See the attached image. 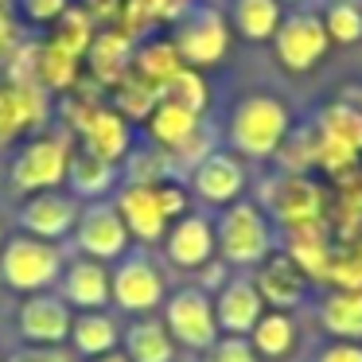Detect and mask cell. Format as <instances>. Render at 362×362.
Wrapping results in <instances>:
<instances>
[{
	"instance_id": "7bdbcfd3",
	"label": "cell",
	"mask_w": 362,
	"mask_h": 362,
	"mask_svg": "<svg viewBox=\"0 0 362 362\" xmlns=\"http://www.w3.org/2000/svg\"><path fill=\"white\" fill-rule=\"evenodd\" d=\"M315 362H362V343H351V339H331L327 346L315 351Z\"/></svg>"
},
{
	"instance_id": "6da1fadb",
	"label": "cell",
	"mask_w": 362,
	"mask_h": 362,
	"mask_svg": "<svg viewBox=\"0 0 362 362\" xmlns=\"http://www.w3.org/2000/svg\"><path fill=\"white\" fill-rule=\"evenodd\" d=\"M214 250H218V261L238 273L245 269H257L269 253L276 250L273 238V222L261 211L257 203H230L222 206L218 222H214Z\"/></svg>"
},
{
	"instance_id": "bcb514c9",
	"label": "cell",
	"mask_w": 362,
	"mask_h": 362,
	"mask_svg": "<svg viewBox=\"0 0 362 362\" xmlns=\"http://www.w3.org/2000/svg\"><path fill=\"white\" fill-rule=\"evenodd\" d=\"M82 362H129V358H125V351L117 346V351H110V354H98V358H82Z\"/></svg>"
},
{
	"instance_id": "484cf974",
	"label": "cell",
	"mask_w": 362,
	"mask_h": 362,
	"mask_svg": "<svg viewBox=\"0 0 362 362\" xmlns=\"http://www.w3.org/2000/svg\"><path fill=\"white\" fill-rule=\"evenodd\" d=\"M284 253L304 269L308 281H312V276H323V273H327L331 253H335V250H331V238H327V222L288 230V234H284Z\"/></svg>"
},
{
	"instance_id": "681fc988",
	"label": "cell",
	"mask_w": 362,
	"mask_h": 362,
	"mask_svg": "<svg viewBox=\"0 0 362 362\" xmlns=\"http://www.w3.org/2000/svg\"><path fill=\"white\" fill-rule=\"evenodd\" d=\"M0 354H4V351H0Z\"/></svg>"
},
{
	"instance_id": "5b68a950",
	"label": "cell",
	"mask_w": 362,
	"mask_h": 362,
	"mask_svg": "<svg viewBox=\"0 0 362 362\" xmlns=\"http://www.w3.org/2000/svg\"><path fill=\"white\" fill-rule=\"evenodd\" d=\"M160 320L172 331L175 346L183 351H206L218 339V320H214V300L203 284H180L168 288L164 304H160Z\"/></svg>"
},
{
	"instance_id": "4fadbf2b",
	"label": "cell",
	"mask_w": 362,
	"mask_h": 362,
	"mask_svg": "<svg viewBox=\"0 0 362 362\" xmlns=\"http://www.w3.org/2000/svg\"><path fill=\"white\" fill-rule=\"evenodd\" d=\"M55 292L74 308V312L110 308V265L71 250L63 261V273H59V281H55Z\"/></svg>"
},
{
	"instance_id": "7402d4cb",
	"label": "cell",
	"mask_w": 362,
	"mask_h": 362,
	"mask_svg": "<svg viewBox=\"0 0 362 362\" xmlns=\"http://www.w3.org/2000/svg\"><path fill=\"white\" fill-rule=\"evenodd\" d=\"M78 133H82V141H86V148L94 152V156L110 160V164H117V160L129 156V141H133V136H129V121L121 117L117 110L94 105Z\"/></svg>"
},
{
	"instance_id": "7dc6e473",
	"label": "cell",
	"mask_w": 362,
	"mask_h": 362,
	"mask_svg": "<svg viewBox=\"0 0 362 362\" xmlns=\"http://www.w3.org/2000/svg\"><path fill=\"white\" fill-rule=\"evenodd\" d=\"M4 238H8V234H4V226H0V245H4Z\"/></svg>"
},
{
	"instance_id": "d590c367",
	"label": "cell",
	"mask_w": 362,
	"mask_h": 362,
	"mask_svg": "<svg viewBox=\"0 0 362 362\" xmlns=\"http://www.w3.org/2000/svg\"><path fill=\"white\" fill-rule=\"evenodd\" d=\"M323 32H327L331 43H358L362 40V8L358 4H346V0H339V4H331L327 12H323Z\"/></svg>"
},
{
	"instance_id": "f35d334b",
	"label": "cell",
	"mask_w": 362,
	"mask_h": 362,
	"mask_svg": "<svg viewBox=\"0 0 362 362\" xmlns=\"http://www.w3.org/2000/svg\"><path fill=\"white\" fill-rule=\"evenodd\" d=\"M0 362H82L66 343H16L0 354Z\"/></svg>"
},
{
	"instance_id": "ffe728a7",
	"label": "cell",
	"mask_w": 362,
	"mask_h": 362,
	"mask_svg": "<svg viewBox=\"0 0 362 362\" xmlns=\"http://www.w3.org/2000/svg\"><path fill=\"white\" fill-rule=\"evenodd\" d=\"M47 117V102H43L40 82H4L0 86V144H8L24 129L40 125Z\"/></svg>"
},
{
	"instance_id": "cb8c5ba5",
	"label": "cell",
	"mask_w": 362,
	"mask_h": 362,
	"mask_svg": "<svg viewBox=\"0 0 362 362\" xmlns=\"http://www.w3.org/2000/svg\"><path fill=\"white\" fill-rule=\"evenodd\" d=\"M315 315H320V327L331 339L362 343V288H327Z\"/></svg>"
},
{
	"instance_id": "9c48e42d",
	"label": "cell",
	"mask_w": 362,
	"mask_h": 362,
	"mask_svg": "<svg viewBox=\"0 0 362 362\" xmlns=\"http://www.w3.org/2000/svg\"><path fill=\"white\" fill-rule=\"evenodd\" d=\"M82 211V199H74L71 191H35V195L20 199V211H16V226L20 234H32L43 238V242H71L74 234V222H78Z\"/></svg>"
},
{
	"instance_id": "4dcf8cb0",
	"label": "cell",
	"mask_w": 362,
	"mask_h": 362,
	"mask_svg": "<svg viewBox=\"0 0 362 362\" xmlns=\"http://www.w3.org/2000/svg\"><path fill=\"white\" fill-rule=\"evenodd\" d=\"M180 66H183V59H180V51H175V43H148V47L136 55V74H141L144 82H152L156 90H164L168 78H172Z\"/></svg>"
},
{
	"instance_id": "7a4b0ae2",
	"label": "cell",
	"mask_w": 362,
	"mask_h": 362,
	"mask_svg": "<svg viewBox=\"0 0 362 362\" xmlns=\"http://www.w3.org/2000/svg\"><path fill=\"white\" fill-rule=\"evenodd\" d=\"M66 261V245L43 242L32 234H8L0 245V284L12 296H32V292L55 288Z\"/></svg>"
},
{
	"instance_id": "74e56055",
	"label": "cell",
	"mask_w": 362,
	"mask_h": 362,
	"mask_svg": "<svg viewBox=\"0 0 362 362\" xmlns=\"http://www.w3.org/2000/svg\"><path fill=\"white\" fill-rule=\"evenodd\" d=\"M183 8H187V0H129L125 24L144 28V24H156V20H175Z\"/></svg>"
},
{
	"instance_id": "83f0119b",
	"label": "cell",
	"mask_w": 362,
	"mask_h": 362,
	"mask_svg": "<svg viewBox=\"0 0 362 362\" xmlns=\"http://www.w3.org/2000/svg\"><path fill=\"white\" fill-rule=\"evenodd\" d=\"M195 129H199V113L183 110V105H175V102H168V98H160L156 110L148 113V133H152V141H156L160 148H172L175 152L191 133H195Z\"/></svg>"
},
{
	"instance_id": "f1b7e54d",
	"label": "cell",
	"mask_w": 362,
	"mask_h": 362,
	"mask_svg": "<svg viewBox=\"0 0 362 362\" xmlns=\"http://www.w3.org/2000/svg\"><path fill=\"white\" fill-rule=\"evenodd\" d=\"M90 59H94V74L102 82H121L133 66V47L129 35L121 32H102V40L90 43Z\"/></svg>"
},
{
	"instance_id": "30bf717a",
	"label": "cell",
	"mask_w": 362,
	"mask_h": 362,
	"mask_svg": "<svg viewBox=\"0 0 362 362\" xmlns=\"http://www.w3.org/2000/svg\"><path fill=\"white\" fill-rule=\"evenodd\" d=\"M71 320H74V308L55 288L16 296V312H12L16 343H66L71 339Z\"/></svg>"
},
{
	"instance_id": "3957f363",
	"label": "cell",
	"mask_w": 362,
	"mask_h": 362,
	"mask_svg": "<svg viewBox=\"0 0 362 362\" xmlns=\"http://www.w3.org/2000/svg\"><path fill=\"white\" fill-rule=\"evenodd\" d=\"M168 296V276L148 245H133L110 265V308L117 315H156Z\"/></svg>"
},
{
	"instance_id": "9a60e30c",
	"label": "cell",
	"mask_w": 362,
	"mask_h": 362,
	"mask_svg": "<svg viewBox=\"0 0 362 362\" xmlns=\"http://www.w3.org/2000/svg\"><path fill=\"white\" fill-rule=\"evenodd\" d=\"M117 214L125 218V230L136 245H160L168 234L172 222L164 218L160 211V199H156V183H125L113 199Z\"/></svg>"
},
{
	"instance_id": "ba28073f",
	"label": "cell",
	"mask_w": 362,
	"mask_h": 362,
	"mask_svg": "<svg viewBox=\"0 0 362 362\" xmlns=\"http://www.w3.org/2000/svg\"><path fill=\"white\" fill-rule=\"evenodd\" d=\"M66 164H71V148L63 136H35L20 148V156L8 168V183L20 195H35V191H51L66 183Z\"/></svg>"
},
{
	"instance_id": "e0dca14e",
	"label": "cell",
	"mask_w": 362,
	"mask_h": 362,
	"mask_svg": "<svg viewBox=\"0 0 362 362\" xmlns=\"http://www.w3.org/2000/svg\"><path fill=\"white\" fill-rule=\"evenodd\" d=\"M331 40L323 32V20L315 16H292L276 28V59L284 71H312L327 55Z\"/></svg>"
},
{
	"instance_id": "4316f807",
	"label": "cell",
	"mask_w": 362,
	"mask_h": 362,
	"mask_svg": "<svg viewBox=\"0 0 362 362\" xmlns=\"http://www.w3.org/2000/svg\"><path fill=\"white\" fill-rule=\"evenodd\" d=\"M315 129L362 156V98H358V90H346L339 102H331L327 110L320 113V125Z\"/></svg>"
},
{
	"instance_id": "2e32d148",
	"label": "cell",
	"mask_w": 362,
	"mask_h": 362,
	"mask_svg": "<svg viewBox=\"0 0 362 362\" xmlns=\"http://www.w3.org/2000/svg\"><path fill=\"white\" fill-rule=\"evenodd\" d=\"M191 191L206 206H230L245 191V168L230 152H211L191 168Z\"/></svg>"
},
{
	"instance_id": "8992f818",
	"label": "cell",
	"mask_w": 362,
	"mask_h": 362,
	"mask_svg": "<svg viewBox=\"0 0 362 362\" xmlns=\"http://www.w3.org/2000/svg\"><path fill=\"white\" fill-rule=\"evenodd\" d=\"M133 238L125 230V218L117 214L113 199H94V203H82L78 222H74V234H71V250L74 253H86L94 261H105L113 265L117 257H125L133 250Z\"/></svg>"
},
{
	"instance_id": "603a6c76",
	"label": "cell",
	"mask_w": 362,
	"mask_h": 362,
	"mask_svg": "<svg viewBox=\"0 0 362 362\" xmlns=\"http://www.w3.org/2000/svg\"><path fill=\"white\" fill-rule=\"evenodd\" d=\"M250 343H253V351H257L261 362H288L300 346V327H296V320H292V312L265 308L257 327L250 331Z\"/></svg>"
},
{
	"instance_id": "f546056e",
	"label": "cell",
	"mask_w": 362,
	"mask_h": 362,
	"mask_svg": "<svg viewBox=\"0 0 362 362\" xmlns=\"http://www.w3.org/2000/svg\"><path fill=\"white\" fill-rule=\"evenodd\" d=\"M234 24L245 40H273L281 28V4L276 0H238Z\"/></svg>"
},
{
	"instance_id": "8fae6325",
	"label": "cell",
	"mask_w": 362,
	"mask_h": 362,
	"mask_svg": "<svg viewBox=\"0 0 362 362\" xmlns=\"http://www.w3.org/2000/svg\"><path fill=\"white\" fill-rule=\"evenodd\" d=\"M214 300V320H218V335H245L257 327L265 315V300H261L257 284L250 273H230L218 288L211 292Z\"/></svg>"
},
{
	"instance_id": "836d02e7",
	"label": "cell",
	"mask_w": 362,
	"mask_h": 362,
	"mask_svg": "<svg viewBox=\"0 0 362 362\" xmlns=\"http://www.w3.org/2000/svg\"><path fill=\"white\" fill-rule=\"evenodd\" d=\"M74 63H78L74 55H66L63 47L47 43L43 51H35V82H43L51 90H66L74 82Z\"/></svg>"
},
{
	"instance_id": "1f68e13d",
	"label": "cell",
	"mask_w": 362,
	"mask_h": 362,
	"mask_svg": "<svg viewBox=\"0 0 362 362\" xmlns=\"http://www.w3.org/2000/svg\"><path fill=\"white\" fill-rule=\"evenodd\" d=\"M160 98H168V102L183 105V110H191V113H203L206 102H211V94H206V82L199 78L195 66H180V71L168 78V86L160 90Z\"/></svg>"
},
{
	"instance_id": "ee69618b",
	"label": "cell",
	"mask_w": 362,
	"mask_h": 362,
	"mask_svg": "<svg viewBox=\"0 0 362 362\" xmlns=\"http://www.w3.org/2000/svg\"><path fill=\"white\" fill-rule=\"evenodd\" d=\"M24 4L35 20H51V16H63L66 12V0H24Z\"/></svg>"
},
{
	"instance_id": "5bb4252c",
	"label": "cell",
	"mask_w": 362,
	"mask_h": 362,
	"mask_svg": "<svg viewBox=\"0 0 362 362\" xmlns=\"http://www.w3.org/2000/svg\"><path fill=\"white\" fill-rule=\"evenodd\" d=\"M250 276L257 284L265 308H276V312H296L308 296V273L284 250H273Z\"/></svg>"
},
{
	"instance_id": "d6a6232c",
	"label": "cell",
	"mask_w": 362,
	"mask_h": 362,
	"mask_svg": "<svg viewBox=\"0 0 362 362\" xmlns=\"http://www.w3.org/2000/svg\"><path fill=\"white\" fill-rule=\"evenodd\" d=\"M160 102V90L152 82H144L141 74H125L121 78V94H117V113L121 117H133V121H148V113L156 110Z\"/></svg>"
},
{
	"instance_id": "ac0fdd59",
	"label": "cell",
	"mask_w": 362,
	"mask_h": 362,
	"mask_svg": "<svg viewBox=\"0 0 362 362\" xmlns=\"http://www.w3.org/2000/svg\"><path fill=\"white\" fill-rule=\"evenodd\" d=\"M121 351L129 362H175L180 346H175L172 331L164 327V320L156 315H129V323L121 327Z\"/></svg>"
},
{
	"instance_id": "44dd1931",
	"label": "cell",
	"mask_w": 362,
	"mask_h": 362,
	"mask_svg": "<svg viewBox=\"0 0 362 362\" xmlns=\"http://www.w3.org/2000/svg\"><path fill=\"white\" fill-rule=\"evenodd\" d=\"M121 315L113 308H94V312H74L71 320V346L78 358H98V354H110L121 346Z\"/></svg>"
},
{
	"instance_id": "52a82bcc",
	"label": "cell",
	"mask_w": 362,
	"mask_h": 362,
	"mask_svg": "<svg viewBox=\"0 0 362 362\" xmlns=\"http://www.w3.org/2000/svg\"><path fill=\"white\" fill-rule=\"evenodd\" d=\"M261 211L269 214V222L288 234L300 226H315L323 222V191L315 180L300 172H281L276 180L265 183V199H261Z\"/></svg>"
},
{
	"instance_id": "c3c4849f",
	"label": "cell",
	"mask_w": 362,
	"mask_h": 362,
	"mask_svg": "<svg viewBox=\"0 0 362 362\" xmlns=\"http://www.w3.org/2000/svg\"><path fill=\"white\" fill-rule=\"evenodd\" d=\"M358 253H362V245H358Z\"/></svg>"
},
{
	"instance_id": "277c9868",
	"label": "cell",
	"mask_w": 362,
	"mask_h": 362,
	"mask_svg": "<svg viewBox=\"0 0 362 362\" xmlns=\"http://www.w3.org/2000/svg\"><path fill=\"white\" fill-rule=\"evenodd\" d=\"M288 133H292L288 110H284V102H276L269 94H253L245 102H238L234 117H230V144L253 160L276 156Z\"/></svg>"
},
{
	"instance_id": "60d3db41",
	"label": "cell",
	"mask_w": 362,
	"mask_h": 362,
	"mask_svg": "<svg viewBox=\"0 0 362 362\" xmlns=\"http://www.w3.org/2000/svg\"><path fill=\"white\" fill-rule=\"evenodd\" d=\"M323 281H331V288H362V253L358 250L331 253Z\"/></svg>"
},
{
	"instance_id": "b9f144b4",
	"label": "cell",
	"mask_w": 362,
	"mask_h": 362,
	"mask_svg": "<svg viewBox=\"0 0 362 362\" xmlns=\"http://www.w3.org/2000/svg\"><path fill=\"white\" fill-rule=\"evenodd\" d=\"M156 199H160V211H164L168 222L183 218V214L191 211L187 187H180V183H172V180H160V183H156Z\"/></svg>"
},
{
	"instance_id": "d4e9b609",
	"label": "cell",
	"mask_w": 362,
	"mask_h": 362,
	"mask_svg": "<svg viewBox=\"0 0 362 362\" xmlns=\"http://www.w3.org/2000/svg\"><path fill=\"white\" fill-rule=\"evenodd\" d=\"M66 183H71V195L74 199L94 203V199H105L113 187H117V164L94 156L90 148L71 152V164H66Z\"/></svg>"
},
{
	"instance_id": "d6986e66",
	"label": "cell",
	"mask_w": 362,
	"mask_h": 362,
	"mask_svg": "<svg viewBox=\"0 0 362 362\" xmlns=\"http://www.w3.org/2000/svg\"><path fill=\"white\" fill-rule=\"evenodd\" d=\"M226 47H230V32H226V24H222V16L211 8L199 12V16L175 35V51H180V59L187 66H214L226 55Z\"/></svg>"
},
{
	"instance_id": "7c38bea8",
	"label": "cell",
	"mask_w": 362,
	"mask_h": 362,
	"mask_svg": "<svg viewBox=\"0 0 362 362\" xmlns=\"http://www.w3.org/2000/svg\"><path fill=\"white\" fill-rule=\"evenodd\" d=\"M160 245H164L168 265L180 269V273H199L203 265H211L218 257V250H214V222L206 214H195V211L175 218Z\"/></svg>"
},
{
	"instance_id": "f6af8a7d",
	"label": "cell",
	"mask_w": 362,
	"mask_h": 362,
	"mask_svg": "<svg viewBox=\"0 0 362 362\" xmlns=\"http://www.w3.org/2000/svg\"><path fill=\"white\" fill-rule=\"evenodd\" d=\"M12 43H16V28H12L8 12H0V55H8Z\"/></svg>"
},
{
	"instance_id": "e575fe53",
	"label": "cell",
	"mask_w": 362,
	"mask_h": 362,
	"mask_svg": "<svg viewBox=\"0 0 362 362\" xmlns=\"http://www.w3.org/2000/svg\"><path fill=\"white\" fill-rule=\"evenodd\" d=\"M281 164L284 172H300L304 175L308 168H315V156H320V129H304V133H288L281 144Z\"/></svg>"
},
{
	"instance_id": "ab89813d",
	"label": "cell",
	"mask_w": 362,
	"mask_h": 362,
	"mask_svg": "<svg viewBox=\"0 0 362 362\" xmlns=\"http://www.w3.org/2000/svg\"><path fill=\"white\" fill-rule=\"evenodd\" d=\"M199 362H261V358L245 335H218L206 351H199Z\"/></svg>"
},
{
	"instance_id": "8d00e7d4",
	"label": "cell",
	"mask_w": 362,
	"mask_h": 362,
	"mask_svg": "<svg viewBox=\"0 0 362 362\" xmlns=\"http://www.w3.org/2000/svg\"><path fill=\"white\" fill-rule=\"evenodd\" d=\"M59 20H63V28H59V35L51 43H55V47H63L66 55H74V59H78L82 51H90V43H94V40H90L86 12H82V8H66Z\"/></svg>"
}]
</instances>
